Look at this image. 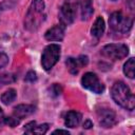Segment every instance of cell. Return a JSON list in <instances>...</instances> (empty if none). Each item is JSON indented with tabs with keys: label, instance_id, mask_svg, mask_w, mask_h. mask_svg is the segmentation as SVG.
<instances>
[{
	"label": "cell",
	"instance_id": "obj_1",
	"mask_svg": "<svg viewBox=\"0 0 135 135\" xmlns=\"http://www.w3.org/2000/svg\"><path fill=\"white\" fill-rule=\"evenodd\" d=\"M111 95L114 101L121 108L132 111L135 107V98L129 86L122 81H117L111 89Z\"/></svg>",
	"mask_w": 135,
	"mask_h": 135
},
{
	"label": "cell",
	"instance_id": "obj_2",
	"mask_svg": "<svg viewBox=\"0 0 135 135\" xmlns=\"http://www.w3.org/2000/svg\"><path fill=\"white\" fill-rule=\"evenodd\" d=\"M44 2L43 0H33L25 15L24 26L28 31H35L39 27L44 19Z\"/></svg>",
	"mask_w": 135,
	"mask_h": 135
},
{
	"label": "cell",
	"instance_id": "obj_3",
	"mask_svg": "<svg viewBox=\"0 0 135 135\" xmlns=\"http://www.w3.org/2000/svg\"><path fill=\"white\" fill-rule=\"evenodd\" d=\"M109 24L114 33L127 34L132 28L133 20L129 17H126L121 12H114L110 16Z\"/></svg>",
	"mask_w": 135,
	"mask_h": 135
},
{
	"label": "cell",
	"instance_id": "obj_4",
	"mask_svg": "<svg viewBox=\"0 0 135 135\" xmlns=\"http://www.w3.org/2000/svg\"><path fill=\"white\" fill-rule=\"evenodd\" d=\"M60 57V46L58 44H50L47 45L41 57V64L45 71L51 70L59 60Z\"/></svg>",
	"mask_w": 135,
	"mask_h": 135
},
{
	"label": "cell",
	"instance_id": "obj_5",
	"mask_svg": "<svg viewBox=\"0 0 135 135\" xmlns=\"http://www.w3.org/2000/svg\"><path fill=\"white\" fill-rule=\"evenodd\" d=\"M101 54L107 58L113 60H120L127 57V55L129 54V49L126 44L122 43H111L102 47Z\"/></svg>",
	"mask_w": 135,
	"mask_h": 135
},
{
	"label": "cell",
	"instance_id": "obj_6",
	"mask_svg": "<svg viewBox=\"0 0 135 135\" xmlns=\"http://www.w3.org/2000/svg\"><path fill=\"white\" fill-rule=\"evenodd\" d=\"M81 84L84 89L90 90L91 92L96 93V94H101L104 91V85L98 79L97 75L91 72H88L82 76Z\"/></svg>",
	"mask_w": 135,
	"mask_h": 135
},
{
	"label": "cell",
	"instance_id": "obj_7",
	"mask_svg": "<svg viewBox=\"0 0 135 135\" xmlns=\"http://www.w3.org/2000/svg\"><path fill=\"white\" fill-rule=\"evenodd\" d=\"M76 7H77V2L75 1L66 0L63 3L59 13V18L62 24L69 25L74 22V19L76 16Z\"/></svg>",
	"mask_w": 135,
	"mask_h": 135
},
{
	"label": "cell",
	"instance_id": "obj_8",
	"mask_svg": "<svg viewBox=\"0 0 135 135\" xmlns=\"http://www.w3.org/2000/svg\"><path fill=\"white\" fill-rule=\"evenodd\" d=\"M98 120L101 127L103 128H112L117 123L116 114L113 110L109 108H100L97 110Z\"/></svg>",
	"mask_w": 135,
	"mask_h": 135
},
{
	"label": "cell",
	"instance_id": "obj_9",
	"mask_svg": "<svg viewBox=\"0 0 135 135\" xmlns=\"http://www.w3.org/2000/svg\"><path fill=\"white\" fill-rule=\"evenodd\" d=\"M64 31H65V25L60 23L49 28L45 32L44 37L49 41H61L64 37Z\"/></svg>",
	"mask_w": 135,
	"mask_h": 135
},
{
	"label": "cell",
	"instance_id": "obj_10",
	"mask_svg": "<svg viewBox=\"0 0 135 135\" xmlns=\"http://www.w3.org/2000/svg\"><path fill=\"white\" fill-rule=\"evenodd\" d=\"M88 61H89V59L86 56H79L77 59L72 58V57L68 58L65 63H66V66L69 69L70 73L73 75H76L79 72V69L81 66H84L88 64Z\"/></svg>",
	"mask_w": 135,
	"mask_h": 135
},
{
	"label": "cell",
	"instance_id": "obj_11",
	"mask_svg": "<svg viewBox=\"0 0 135 135\" xmlns=\"http://www.w3.org/2000/svg\"><path fill=\"white\" fill-rule=\"evenodd\" d=\"M35 112V107L32 104H19L15 107L13 115L19 119H22L26 116H30Z\"/></svg>",
	"mask_w": 135,
	"mask_h": 135
},
{
	"label": "cell",
	"instance_id": "obj_12",
	"mask_svg": "<svg viewBox=\"0 0 135 135\" xmlns=\"http://www.w3.org/2000/svg\"><path fill=\"white\" fill-rule=\"evenodd\" d=\"M81 114L79 112H76V111H70L65 114V117H64V124L69 128H76L80 121H81Z\"/></svg>",
	"mask_w": 135,
	"mask_h": 135
},
{
	"label": "cell",
	"instance_id": "obj_13",
	"mask_svg": "<svg viewBox=\"0 0 135 135\" xmlns=\"http://www.w3.org/2000/svg\"><path fill=\"white\" fill-rule=\"evenodd\" d=\"M25 129V133L26 134H38V135H42L45 134L46 131L49 130V124L47 123H43L40 126H36L35 121H32L30 123H27Z\"/></svg>",
	"mask_w": 135,
	"mask_h": 135
},
{
	"label": "cell",
	"instance_id": "obj_14",
	"mask_svg": "<svg viewBox=\"0 0 135 135\" xmlns=\"http://www.w3.org/2000/svg\"><path fill=\"white\" fill-rule=\"evenodd\" d=\"M103 32H104V20L102 19V17H97V19L95 20V22L91 28V33L94 37L100 38L102 36Z\"/></svg>",
	"mask_w": 135,
	"mask_h": 135
},
{
	"label": "cell",
	"instance_id": "obj_15",
	"mask_svg": "<svg viewBox=\"0 0 135 135\" xmlns=\"http://www.w3.org/2000/svg\"><path fill=\"white\" fill-rule=\"evenodd\" d=\"M94 9L92 5V0H82L81 2V19L88 20L92 16Z\"/></svg>",
	"mask_w": 135,
	"mask_h": 135
},
{
	"label": "cell",
	"instance_id": "obj_16",
	"mask_svg": "<svg viewBox=\"0 0 135 135\" xmlns=\"http://www.w3.org/2000/svg\"><path fill=\"white\" fill-rule=\"evenodd\" d=\"M135 59L134 58H130L123 65V73L126 76H128L129 78H134V71H135Z\"/></svg>",
	"mask_w": 135,
	"mask_h": 135
},
{
	"label": "cell",
	"instance_id": "obj_17",
	"mask_svg": "<svg viewBox=\"0 0 135 135\" xmlns=\"http://www.w3.org/2000/svg\"><path fill=\"white\" fill-rule=\"evenodd\" d=\"M16 96H17L16 91L14 89H9V90H7L6 92H4L1 95V101L4 104H9L16 99Z\"/></svg>",
	"mask_w": 135,
	"mask_h": 135
},
{
	"label": "cell",
	"instance_id": "obj_18",
	"mask_svg": "<svg viewBox=\"0 0 135 135\" xmlns=\"http://www.w3.org/2000/svg\"><path fill=\"white\" fill-rule=\"evenodd\" d=\"M17 80V77L14 74H8V73H3L0 75V86L13 83Z\"/></svg>",
	"mask_w": 135,
	"mask_h": 135
},
{
	"label": "cell",
	"instance_id": "obj_19",
	"mask_svg": "<svg viewBox=\"0 0 135 135\" xmlns=\"http://www.w3.org/2000/svg\"><path fill=\"white\" fill-rule=\"evenodd\" d=\"M17 3V0H4L2 3H0V12L11 9L13 8Z\"/></svg>",
	"mask_w": 135,
	"mask_h": 135
},
{
	"label": "cell",
	"instance_id": "obj_20",
	"mask_svg": "<svg viewBox=\"0 0 135 135\" xmlns=\"http://www.w3.org/2000/svg\"><path fill=\"white\" fill-rule=\"evenodd\" d=\"M50 94L53 96V97H57V96H59L61 93H62V88H61V85H59L58 83H54L51 88H50Z\"/></svg>",
	"mask_w": 135,
	"mask_h": 135
},
{
	"label": "cell",
	"instance_id": "obj_21",
	"mask_svg": "<svg viewBox=\"0 0 135 135\" xmlns=\"http://www.w3.org/2000/svg\"><path fill=\"white\" fill-rule=\"evenodd\" d=\"M3 121H4L6 124H8V127L14 128V127H17V126L19 124L20 119L17 118V117H15V116L13 115V116H11V117H5Z\"/></svg>",
	"mask_w": 135,
	"mask_h": 135
},
{
	"label": "cell",
	"instance_id": "obj_22",
	"mask_svg": "<svg viewBox=\"0 0 135 135\" xmlns=\"http://www.w3.org/2000/svg\"><path fill=\"white\" fill-rule=\"evenodd\" d=\"M24 80L27 81V82H34V81H36V80H37L36 73H35L34 71H30V72H27L26 75H25Z\"/></svg>",
	"mask_w": 135,
	"mask_h": 135
},
{
	"label": "cell",
	"instance_id": "obj_23",
	"mask_svg": "<svg viewBox=\"0 0 135 135\" xmlns=\"http://www.w3.org/2000/svg\"><path fill=\"white\" fill-rule=\"evenodd\" d=\"M8 63V57L4 53H0V69L4 68Z\"/></svg>",
	"mask_w": 135,
	"mask_h": 135
},
{
	"label": "cell",
	"instance_id": "obj_24",
	"mask_svg": "<svg viewBox=\"0 0 135 135\" xmlns=\"http://www.w3.org/2000/svg\"><path fill=\"white\" fill-rule=\"evenodd\" d=\"M93 127V123H92V121L91 120H85L84 121V123H83V128H85V129H90V128H92Z\"/></svg>",
	"mask_w": 135,
	"mask_h": 135
},
{
	"label": "cell",
	"instance_id": "obj_25",
	"mask_svg": "<svg viewBox=\"0 0 135 135\" xmlns=\"http://www.w3.org/2000/svg\"><path fill=\"white\" fill-rule=\"evenodd\" d=\"M57 133H62V134H68L69 135V131L66 130H56L53 132V134H57Z\"/></svg>",
	"mask_w": 135,
	"mask_h": 135
},
{
	"label": "cell",
	"instance_id": "obj_26",
	"mask_svg": "<svg viewBox=\"0 0 135 135\" xmlns=\"http://www.w3.org/2000/svg\"><path fill=\"white\" fill-rule=\"evenodd\" d=\"M4 120V115H3V112H2V110L0 109V122H2Z\"/></svg>",
	"mask_w": 135,
	"mask_h": 135
},
{
	"label": "cell",
	"instance_id": "obj_27",
	"mask_svg": "<svg viewBox=\"0 0 135 135\" xmlns=\"http://www.w3.org/2000/svg\"><path fill=\"white\" fill-rule=\"evenodd\" d=\"M114 1H115V0H114Z\"/></svg>",
	"mask_w": 135,
	"mask_h": 135
}]
</instances>
